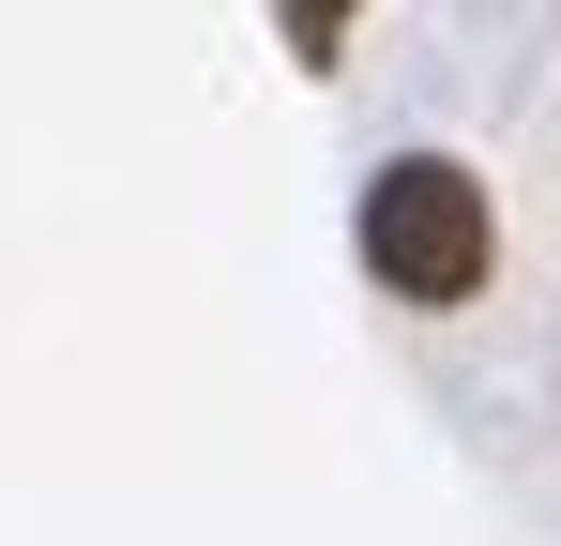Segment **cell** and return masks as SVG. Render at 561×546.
<instances>
[{"label": "cell", "mask_w": 561, "mask_h": 546, "mask_svg": "<svg viewBox=\"0 0 561 546\" xmlns=\"http://www.w3.org/2000/svg\"><path fill=\"white\" fill-rule=\"evenodd\" d=\"M350 243H365V273L394 288V304L456 319V304H485V273H501V197H485L470 152H379Z\"/></svg>", "instance_id": "1"}]
</instances>
